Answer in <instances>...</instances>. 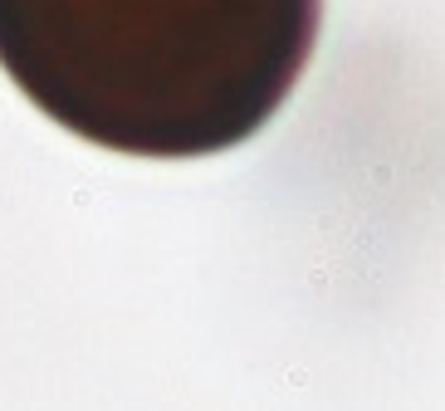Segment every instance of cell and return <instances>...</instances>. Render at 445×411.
Masks as SVG:
<instances>
[{"label": "cell", "mask_w": 445, "mask_h": 411, "mask_svg": "<svg viewBox=\"0 0 445 411\" xmlns=\"http://www.w3.org/2000/svg\"><path fill=\"white\" fill-rule=\"evenodd\" d=\"M318 25L323 0H0V69L93 147L210 157L289 103Z\"/></svg>", "instance_id": "cell-1"}]
</instances>
